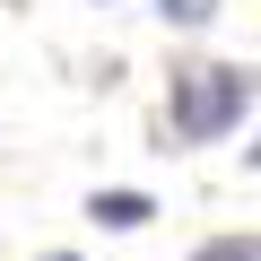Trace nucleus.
Returning a JSON list of instances; mask_svg holds the SVG:
<instances>
[{
  "mask_svg": "<svg viewBox=\"0 0 261 261\" xmlns=\"http://www.w3.org/2000/svg\"><path fill=\"white\" fill-rule=\"evenodd\" d=\"M87 218L113 226V235H130V226H148V218H157V200H148V192H87Z\"/></svg>",
  "mask_w": 261,
  "mask_h": 261,
  "instance_id": "f03ea898",
  "label": "nucleus"
},
{
  "mask_svg": "<svg viewBox=\"0 0 261 261\" xmlns=\"http://www.w3.org/2000/svg\"><path fill=\"white\" fill-rule=\"evenodd\" d=\"M192 261H261V235H209Z\"/></svg>",
  "mask_w": 261,
  "mask_h": 261,
  "instance_id": "7ed1b4c3",
  "label": "nucleus"
},
{
  "mask_svg": "<svg viewBox=\"0 0 261 261\" xmlns=\"http://www.w3.org/2000/svg\"><path fill=\"white\" fill-rule=\"evenodd\" d=\"M244 157H252V166H261V140H252V148H244Z\"/></svg>",
  "mask_w": 261,
  "mask_h": 261,
  "instance_id": "39448f33",
  "label": "nucleus"
},
{
  "mask_svg": "<svg viewBox=\"0 0 261 261\" xmlns=\"http://www.w3.org/2000/svg\"><path fill=\"white\" fill-rule=\"evenodd\" d=\"M157 18L192 35V27H209V18H218V0H157Z\"/></svg>",
  "mask_w": 261,
  "mask_h": 261,
  "instance_id": "20e7f679",
  "label": "nucleus"
},
{
  "mask_svg": "<svg viewBox=\"0 0 261 261\" xmlns=\"http://www.w3.org/2000/svg\"><path fill=\"white\" fill-rule=\"evenodd\" d=\"M44 261H79V252H44Z\"/></svg>",
  "mask_w": 261,
  "mask_h": 261,
  "instance_id": "423d86ee",
  "label": "nucleus"
},
{
  "mask_svg": "<svg viewBox=\"0 0 261 261\" xmlns=\"http://www.w3.org/2000/svg\"><path fill=\"white\" fill-rule=\"evenodd\" d=\"M252 105H261V70L192 61V70H174V87H166V130H174L183 148H209V140H226V130H244Z\"/></svg>",
  "mask_w": 261,
  "mask_h": 261,
  "instance_id": "f257e3e1",
  "label": "nucleus"
}]
</instances>
